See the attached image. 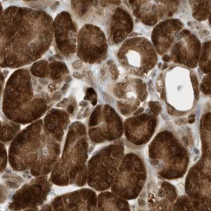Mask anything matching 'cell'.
Wrapping results in <instances>:
<instances>
[{"instance_id": "6da1fadb", "label": "cell", "mask_w": 211, "mask_h": 211, "mask_svg": "<svg viewBox=\"0 0 211 211\" xmlns=\"http://www.w3.org/2000/svg\"><path fill=\"white\" fill-rule=\"evenodd\" d=\"M53 40V20L43 11L9 7L1 16V65L17 68L41 58Z\"/></svg>"}, {"instance_id": "7a4b0ae2", "label": "cell", "mask_w": 211, "mask_h": 211, "mask_svg": "<svg viewBox=\"0 0 211 211\" xmlns=\"http://www.w3.org/2000/svg\"><path fill=\"white\" fill-rule=\"evenodd\" d=\"M118 57L129 72L138 77L146 76L158 60L151 43L144 38L127 40L120 47Z\"/></svg>"}, {"instance_id": "3957f363", "label": "cell", "mask_w": 211, "mask_h": 211, "mask_svg": "<svg viewBox=\"0 0 211 211\" xmlns=\"http://www.w3.org/2000/svg\"><path fill=\"white\" fill-rule=\"evenodd\" d=\"M108 43L103 31L94 24H84L78 36V57L86 64H99L107 54Z\"/></svg>"}, {"instance_id": "277c9868", "label": "cell", "mask_w": 211, "mask_h": 211, "mask_svg": "<svg viewBox=\"0 0 211 211\" xmlns=\"http://www.w3.org/2000/svg\"><path fill=\"white\" fill-rule=\"evenodd\" d=\"M55 37L61 53L68 56L77 51V27L68 12H62L57 16L54 23Z\"/></svg>"}, {"instance_id": "5b68a950", "label": "cell", "mask_w": 211, "mask_h": 211, "mask_svg": "<svg viewBox=\"0 0 211 211\" xmlns=\"http://www.w3.org/2000/svg\"><path fill=\"white\" fill-rule=\"evenodd\" d=\"M109 0H71V7L75 16L81 21L94 23L104 14L103 8Z\"/></svg>"}, {"instance_id": "8992f818", "label": "cell", "mask_w": 211, "mask_h": 211, "mask_svg": "<svg viewBox=\"0 0 211 211\" xmlns=\"http://www.w3.org/2000/svg\"><path fill=\"white\" fill-rule=\"evenodd\" d=\"M49 74L52 79L54 80L59 81L62 79L63 75L68 72L66 65L61 62H55L50 64Z\"/></svg>"}, {"instance_id": "52a82bcc", "label": "cell", "mask_w": 211, "mask_h": 211, "mask_svg": "<svg viewBox=\"0 0 211 211\" xmlns=\"http://www.w3.org/2000/svg\"><path fill=\"white\" fill-rule=\"evenodd\" d=\"M48 64L45 61H40L33 64L30 72L33 76L37 77L45 78L49 74Z\"/></svg>"}, {"instance_id": "ba28073f", "label": "cell", "mask_w": 211, "mask_h": 211, "mask_svg": "<svg viewBox=\"0 0 211 211\" xmlns=\"http://www.w3.org/2000/svg\"><path fill=\"white\" fill-rule=\"evenodd\" d=\"M72 67L75 69H80L83 67V63L81 61H76L72 64Z\"/></svg>"}, {"instance_id": "9c48e42d", "label": "cell", "mask_w": 211, "mask_h": 211, "mask_svg": "<svg viewBox=\"0 0 211 211\" xmlns=\"http://www.w3.org/2000/svg\"><path fill=\"white\" fill-rule=\"evenodd\" d=\"M199 34L202 36H208L210 34V32L208 30H203L199 31Z\"/></svg>"}, {"instance_id": "30bf717a", "label": "cell", "mask_w": 211, "mask_h": 211, "mask_svg": "<svg viewBox=\"0 0 211 211\" xmlns=\"http://www.w3.org/2000/svg\"><path fill=\"white\" fill-rule=\"evenodd\" d=\"M73 76H74V77L78 79H82L83 78V74H81L79 72H74V74H73Z\"/></svg>"}, {"instance_id": "8fae6325", "label": "cell", "mask_w": 211, "mask_h": 211, "mask_svg": "<svg viewBox=\"0 0 211 211\" xmlns=\"http://www.w3.org/2000/svg\"><path fill=\"white\" fill-rule=\"evenodd\" d=\"M201 105H199L197 106V109H196V116L197 119H199V116L201 115Z\"/></svg>"}, {"instance_id": "7c38bea8", "label": "cell", "mask_w": 211, "mask_h": 211, "mask_svg": "<svg viewBox=\"0 0 211 211\" xmlns=\"http://www.w3.org/2000/svg\"><path fill=\"white\" fill-rule=\"evenodd\" d=\"M162 59H163V61H164L165 62H168L169 61H170V55H165L163 56V58H162Z\"/></svg>"}, {"instance_id": "4fadbf2b", "label": "cell", "mask_w": 211, "mask_h": 211, "mask_svg": "<svg viewBox=\"0 0 211 211\" xmlns=\"http://www.w3.org/2000/svg\"><path fill=\"white\" fill-rule=\"evenodd\" d=\"M61 97V94H60L59 92H56V93L54 94V96H53V97H54V99H60V98Z\"/></svg>"}, {"instance_id": "5bb4252c", "label": "cell", "mask_w": 211, "mask_h": 211, "mask_svg": "<svg viewBox=\"0 0 211 211\" xmlns=\"http://www.w3.org/2000/svg\"><path fill=\"white\" fill-rule=\"evenodd\" d=\"M144 108H139V109L134 113V115H139L140 113H141L142 112H144Z\"/></svg>"}, {"instance_id": "9a60e30c", "label": "cell", "mask_w": 211, "mask_h": 211, "mask_svg": "<svg viewBox=\"0 0 211 211\" xmlns=\"http://www.w3.org/2000/svg\"><path fill=\"white\" fill-rule=\"evenodd\" d=\"M72 80L71 78L69 76H67L65 77V80L66 83H69L70 81H71Z\"/></svg>"}, {"instance_id": "2e32d148", "label": "cell", "mask_w": 211, "mask_h": 211, "mask_svg": "<svg viewBox=\"0 0 211 211\" xmlns=\"http://www.w3.org/2000/svg\"><path fill=\"white\" fill-rule=\"evenodd\" d=\"M23 1L27 2H36L40 1L41 0H22Z\"/></svg>"}, {"instance_id": "e0dca14e", "label": "cell", "mask_w": 211, "mask_h": 211, "mask_svg": "<svg viewBox=\"0 0 211 211\" xmlns=\"http://www.w3.org/2000/svg\"></svg>"}]
</instances>
